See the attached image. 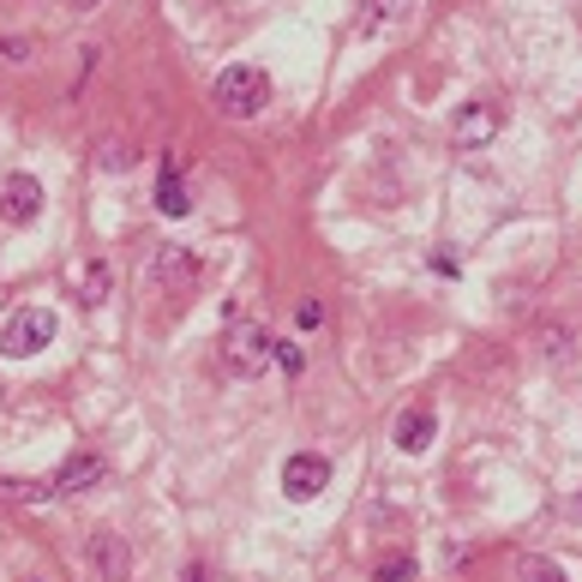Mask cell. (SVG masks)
Wrapping results in <instances>:
<instances>
[{
    "label": "cell",
    "mask_w": 582,
    "mask_h": 582,
    "mask_svg": "<svg viewBox=\"0 0 582 582\" xmlns=\"http://www.w3.org/2000/svg\"><path fill=\"white\" fill-rule=\"evenodd\" d=\"M144 283H151L156 295H186V288H198V253H186V246H156L151 264H144Z\"/></svg>",
    "instance_id": "cell-2"
},
{
    "label": "cell",
    "mask_w": 582,
    "mask_h": 582,
    "mask_svg": "<svg viewBox=\"0 0 582 582\" xmlns=\"http://www.w3.org/2000/svg\"><path fill=\"white\" fill-rule=\"evenodd\" d=\"M91 480H103V463H96V456H73V463H66L49 487L54 492H78V487H91Z\"/></svg>",
    "instance_id": "cell-12"
},
{
    "label": "cell",
    "mask_w": 582,
    "mask_h": 582,
    "mask_svg": "<svg viewBox=\"0 0 582 582\" xmlns=\"http://www.w3.org/2000/svg\"><path fill=\"white\" fill-rule=\"evenodd\" d=\"M271 361V337H264L259 324H229V337H222V366H229L234 378H253L259 366Z\"/></svg>",
    "instance_id": "cell-4"
},
{
    "label": "cell",
    "mask_w": 582,
    "mask_h": 582,
    "mask_svg": "<svg viewBox=\"0 0 582 582\" xmlns=\"http://www.w3.org/2000/svg\"><path fill=\"white\" fill-rule=\"evenodd\" d=\"M541 342H546V354H553V361H565V331H558V324H546Z\"/></svg>",
    "instance_id": "cell-17"
},
{
    "label": "cell",
    "mask_w": 582,
    "mask_h": 582,
    "mask_svg": "<svg viewBox=\"0 0 582 582\" xmlns=\"http://www.w3.org/2000/svg\"><path fill=\"white\" fill-rule=\"evenodd\" d=\"M331 487V463H324V456H288L283 463V492L288 499H300V505H307V499H319V492Z\"/></svg>",
    "instance_id": "cell-6"
},
{
    "label": "cell",
    "mask_w": 582,
    "mask_h": 582,
    "mask_svg": "<svg viewBox=\"0 0 582 582\" xmlns=\"http://www.w3.org/2000/svg\"><path fill=\"white\" fill-rule=\"evenodd\" d=\"M37 210H42V186L30 181V174H13L7 193H0V217L7 222H37Z\"/></svg>",
    "instance_id": "cell-8"
},
{
    "label": "cell",
    "mask_w": 582,
    "mask_h": 582,
    "mask_svg": "<svg viewBox=\"0 0 582 582\" xmlns=\"http://www.w3.org/2000/svg\"><path fill=\"white\" fill-rule=\"evenodd\" d=\"M271 354L283 361V373H288V378H295L300 366H307V354H300V342H271Z\"/></svg>",
    "instance_id": "cell-16"
},
{
    "label": "cell",
    "mask_w": 582,
    "mask_h": 582,
    "mask_svg": "<svg viewBox=\"0 0 582 582\" xmlns=\"http://www.w3.org/2000/svg\"><path fill=\"white\" fill-rule=\"evenodd\" d=\"M91 570H96L103 582H127V577H132L127 541H120V534H108V529H96V534H91Z\"/></svg>",
    "instance_id": "cell-7"
},
{
    "label": "cell",
    "mask_w": 582,
    "mask_h": 582,
    "mask_svg": "<svg viewBox=\"0 0 582 582\" xmlns=\"http://www.w3.org/2000/svg\"><path fill=\"white\" fill-rule=\"evenodd\" d=\"M264 103H271V78H264V66H229V73L217 78V108L229 120H253Z\"/></svg>",
    "instance_id": "cell-1"
},
{
    "label": "cell",
    "mask_w": 582,
    "mask_h": 582,
    "mask_svg": "<svg viewBox=\"0 0 582 582\" xmlns=\"http://www.w3.org/2000/svg\"><path fill=\"white\" fill-rule=\"evenodd\" d=\"M409 13V0H373V13L361 18V37H378L385 25H397V18Z\"/></svg>",
    "instance_id": "cell-13"
},
{
    "label": "cell",
    "mask_w": 582,
    "mask_h": 582,
    "mask_svg": "<svg viewBox=\"0 0 582 582\" xmlns=\"http://www.w3.org/2000/svg\"><path fill=\"white\" fill-rule=\"evenodd\" d=\"M414 577V558L409 553H397V558H385V565H378V582H409Z\"/></svg>",
    "instance_id": "cell-15"
},
{
    "label": "cell",
    "mask_w": 582,
    "mask_h": 582,
    "mask_svg": "<svg viewBox=\"0 0 582 582\" xmlns=\"http://www.w3.org/2000/svg\"><path fill=\"white\" fill-rule=\"evenodd\" d=\"M54 342V312L49 307H25L7 319V331H0V354H13V361H25V354L49 349Z\"/></svg>",
    "instance_id": "cell-3"
},
{
    "label": "cell",
    "mask_w": 582,
    "mask_h": 582,
    "mask_svg": "<svg viewBox=\"0 0 582 582\" xmlns=\"http://www.w3.org/2000/svg\"><path fill=\"white\" fill-rule=\"evenodd\" d=\"M499 127H505V108L480 96V103H463L451 115V144H456V151H480V144L499 139Z\"/></svg>",
    "instance_id": "cell-5"
},
{
    "label": "cell",
    "mask_w": 582,
    "mask_h": 582,
    "mask_svg": "<svg viewBox=\"0 0 582 582\" xmlns=\"http://www.w3.org/2000/svg\"><path fill=\"white\" fill-rule=\"evenodd\" d=\"M432 432H439V421H432L427 409H409V414L397 421V444H402L409 456H421V451H427V444H432Z\"/></svg>",
    "instance_id": "cell-10"
},
{
    "label": "cell",
    "mask_w": 582,
    "mask_h": 582,
    "mask_svg": "<svg viewBox=\"0 0 582 582\" xmlns=\"http://www.w3.org/2000/svg\"><path fill=\"white\" fill-rule=\"evenodd\" d=\"M517 582H565V570H558L553 558L529 553V558H517Z\"/></svg>",
    "instance_id": "cell-14"
},
{
    "label": "cell",
    "mask_w": 582,
    "mask_h": 582,
    "mask_svg": "<svg viewBox=\"0 0 582 582\" xmlns=\"http://www.w3.org/2000/svg\"><path fill=\"white\" fill-rule=\"evenodd\" d=\"M108 283H115V271H108L103 259H78V271H73V288H78V300H85V307H96V300L108 295Z\"/></svg>",
    "instance_id": "cell-11"
},
{
    "label": "cell",
    "mask_w": 582,
    "mask_h": 582,
    "mask_svg": "<svg viewBox=\"0 0 582 582\" xmlns=\"http://www.w3.org/2000/svg\"><path fill=\"white\" fill-rule=\"evenodd\" d=\"M73 7H78V13H91V7H96V0H73Z\"/></svg>",
    "instance_id": "cell-19"
},
{
    "label": "cell",
    "mask_w": 582,
    "mask_h": 582,
    "mask_svg": "<svg viewBox=\"0 0 582 582\" xmlns=\"http://www.w3.org/2000/svg\"><path fill=\"white\" fill-rule=\"evenodd\" d=\"M156 210H163V217H186V210H193V198H186V186H181V163H174V156H163V181H156Z\"/></svg>",
    "instance_id": "cell-9"
},
{
    "label": "cell",
    "mask_w": 582,
    "mask_h": 582,
    "mask_svg": "<svg viewBox=\"0 0 582 582\" xmlns=\"http://www.w3.org/2000/svg\"><path fill=\"white\" fill-rule=\"evenodd\" d=\"M181 582H205V565H186V570H181Z\"/></svg>",
    "instance_id": "cell-18"
}]
</instances>
